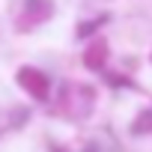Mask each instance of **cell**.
<instances>
[{"label": "cell", "instance_id": "7a4b0ae2", "mask_svg": "<svg viewBox=\"0 0 152 152\" xmlns=\"http://www.w3.org/2000/svg\"><path fill=\"white\" fill-rule=\"evenodd\" d=\"M102 63H104V42L93 45V48H90V54H87V66H90V69H99Z\"/></svg>", "mask_w": 152, "mask_h": 152}, {"label": "cell", "instance_id": "6da1fadb", "mask_svg": "<svg viewBox=\"0 0 152 152\" xmlns=\"http://www.w3.org/2000/svg\"><path fill=\"white\" fill-rule=\"evenodd\" d=\"M18 84L27 93H33L36 99H45L48 96V78H45L42 72H36V69H21L18 72Z\"/></svg>", "mask_w": 152, "mask_h": 152}]
</instances>
